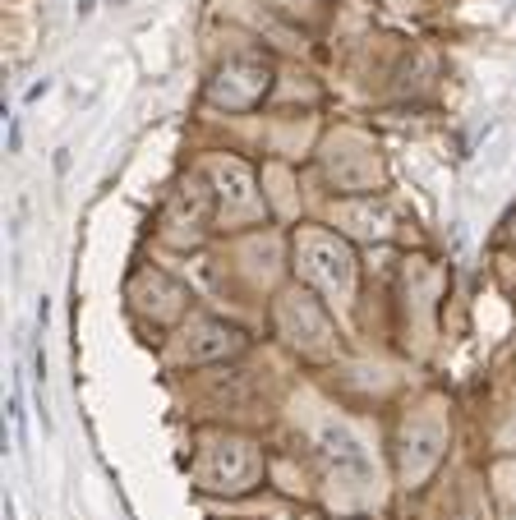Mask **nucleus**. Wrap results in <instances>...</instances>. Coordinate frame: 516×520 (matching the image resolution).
I'll use <instances>...</instances> for the list:
<instances>
[{
    "label": "nucleus",
    "mask_w": 516,
    "mask_h": 520,
    "mask_svg": "<svg viewBox=\"0 0 516 520\" xmlns=\"http://www.w3.org/2000/svg\"><path fill=\"white\" fill-rule=\"evenodd\" d=\"M46 92H51V78H42V83H32V88L23 92V102H42Z\"/></svg>",
    "instance_id": "f03ea898"
},
{
    "label": "nucleus",
    "mask_w": 516,
    "mask_h": 520,
    "mask_svg": "<svg viewBox=\"0 0 516 520\" xmlns=\"http://www.w3.org/2000/svg\"><path fill=\"white\" fill-rule=\"evenodd\" d=\"M92 5H97V0H78V19H88V14H92Z\"/></svg>",
    "instance_id": "423d86ee"
},
{
    "label": "nucleus",
    "mask_w": 516,
    "mask_h": 520,
    "mask_svg": "<svg viewBox=\"0 0 516 520\" xmlns=\"http://www.w3.org/2000/svg\"><path fill=\"white\" fill-rule=\"evenodd\" d=\"M46 318H51V299H42V304H37V327H46Z\"/></svg>",
    "instance_id": "39448f33"
},
{
    "label": "nucleus",
    "mask_w": 516,
    "mask_h": 520,
    "mask_svg": "<svg viewBox=\"0 0 516 520\" xmlns=\"http://www.w3.org/2000/svg\"><path fill=\"white\" fill-rule=\"evenodd\" d=\"M10 419H14V429L23 433V392L14 387V396H10Z\"/></svg>",
    "instance_id": "f257e3e1"
},
{
    "label": "nucleus",
    "mask_w": 516,
    "mask_h": 520,
    "mask_svg": "<svg viewBox=\"0 0 516 520\" xmlns=\"http://www.w3.org/2000/svg\"><path fill=\"white\" fill-rule=\"evenodd\" d=\"M65 170H69V148H61V152H56V175H65Z\"/></svg>",
    "instance_id": "20e7f679"
},
{
    "label": "nucleus",
    "mask_w": 516,
    "mask_h": 520,
    "mask_svg": "<svg viewBox=\"0 0 516 520\" xmlns=\"http://www.w3.org/2000/svg\"><path fill=\"white\" fill-rule=\"evenodd\" d=\"M19 148H23V124L10 120V152H19Z\"/></svg>",
    "instance_id": "7ed1b4c3"
}]
</instances>
